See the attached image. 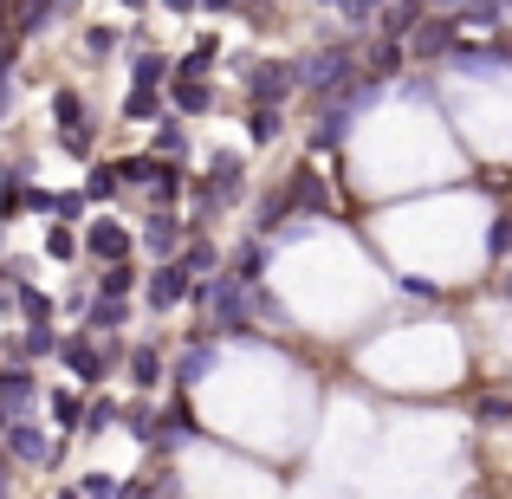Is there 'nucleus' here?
Listing matches in <instances>:
<instances>
[{
	"mask_svg": "<svg viewBox=\"0 0 512 499\" xmlns=\"http://www.w3.org/2000/svg\"><path fill=\"white\" fill-rule=\"evenodd\" d=\"M52 7H59V0H33V7H26V20H20V33H46V26H52Z\"/></svg>",
	"mask_w": 512,
	"mask_h": 499,
	"instance_id": "nucleus-41",
	"label": "nucleus"
},
{
	"mask_svg": "<svg viewBox=\"0 0 512 499\" xmlns=\"http://www.w3.org/2000/svg\"><path fill=\"white\" fill-rule=\"evenodd\" d=\"M78 124H85V98L72 85H59L52 91V130H78Z\"/></svg>",
	"mask_w": 512,
	"mask_h": 499,
	"instance_id": "nucleus-31",
	"label": "nucleus"
},
{
	"mask_svg": "<svg viewBox=\"0 0 512 499\" xmlns=\"http://www.w3.org/2000/svg\"><path fill=\"white\" fill-rule=\"evenodd\" d=\"M188 292H195V273H188L182 260H163V266H150V273H143V305H150L156 318L175 312Z\"/></svg>",
	"mask_w": 512,
	"mask_h": 499,
	"instance_id": "nucleus-7",
	"label": "nucleus"
},
{
	"mask_svg": "<svg viewBox=\"0 0 512 499\" xmlns=\"http://www.w3.org/2000/svg\"><path fill=\"white\" fill-rule=\"evenodd\" d=\"M0 402H7V422H33V409H39L33 363H0Z\"/></svg>",
	"mask_w": 512,
	"mask_h": 499,
	"instance_id": "nucleus-9",
	"label": "nucleus"
},
{
	"mask_svg": "<svg viewBox=\"0 0 512 499\" xmlns=\"http://www.w3.org/2000/svg\"><path fill=\"white\" fill-rule=\"evenodd\" d=\"M461 26H500V0H467Z\"/></svg>",
	"mask_w": 512,
	"mask_h": 499,
	"instance_id": "nucleus-40",
	"label": "nucleus"
},
{
	"mask_svg": "<svg viewBox=\"0 0 512 499\" xmlns=\"http://www.w3.org/2000/svg\"><path fill=\"white\" fill-rule=\"evenodd\" d=\"M124 117H130V124H156V117H163V91H137V85H130Z\"/></svg>",
	"mask_w": 512,
	"mask_h": 499,
	"instance_id": "nucleus-35",
	"label": "nucleus"
},
{
	"mask_svg": "<svg viewBox=\"0 0 512 499\" xmlns=\"http://www.w3.org/2000/svg\"><path fill=\"white\" fill-rule=\"evenodd\" d=\"M117 182L124 188H143L150 195V208H175L182 201V188H188V175H182V163H163V156H117Z\"/></svg>",
	"mask_w": 512,
	"mask_h": 499,
	"instance_id": "nucleus-2",
	"label": "nucleus"
},
{
	"mask_svg": "<svg viewBox=\"0 0 512 499\" xmlns=\"http://www.w3.org/2000/svg\"><path fill=\"white\" fill-rule=\"evenodd\" d=\"M124 195V182H117V163H91L85 175V201H117Z\"/></svg>",
	"mask_w": 512,
	"mask_h": 499,
	"instance_id": "nucleus-33",
	"label": "nucleus"
},
{
	"mask_svg": "<svg viewBox=\"0 0 512 499\" xmlns=\"http://www.w3.org/2000/svg\"><path fill=\"white\" fill-rule=\"evenodd\" d=\"M286 201H292V214H325V182H318V169H292Z\"/></svg>",
	"mask_w": 512,
	"mask_h": 499,
	"instance_id": "nucleus-21",
	"label": "nucleus"
},
{
	"mask_svg": "<svg viewBox=\"0 0 512 499\" xmlns=\"http://www.w3.org/2000/svg\"><path fill=\"white\" fill-rule=\"evenodd\" d=\"M214 363H221V350H214V337H195V344L182 350V357H175V396H188V389H201L214 376Z\"/></svg>",
	"mask_w": 512,
	"mask_h": 499,
	"instance_id": "nucleus-11",
	"label": "nucleus"
},
{
	"mask_svg": "<svg viewBox=\"0 0 512 499\" xmlns=\"http://www.w3.org/2000/svg\"><path fill=\"white\" fill-rule=\"evenodd\" d=\"M46 357H59V331L52 325H20L7 337V363H46Z\"/></svg>",
	"mask_w": 512,
	"mask_h": 499,
	"instance_id": "nucleus-12",
	"label": "nucleus"
},
{
	"mask_svg": "<svg viewBox=\"0 0 512 499\" xmlns=\"http://www.w3.org/2000/svg\"><path fill=\"white\" fill-rule=\"evenodd\" d=\"M163 7H169V13H195L201 0H163Z\"/></svg>",
	"mask_w": 512,
	"mask_h": 499,
	"instance_id": "nucleus-45",
	"label": "nucleus"
},
{
	"mask_svg": "<svg viewBox=\"0 0 512 499\" xmlns=\"http://www.w3.org/2000/svg\"><path fill=\"white\" fill-rule=\"evenodd\" d=\"M52 137H59V150H65V156H78V163H91V150H98V130H91V124H78V130H52Z\"/></svg>",
	"mask_w": 512,
	"mask_h": 499,
	"instance_id": "nucleus-36",
	"label": "nucleus"
},
{
	"mask_svg": "<svg viewBox=\"0 0 512 499\" xmlns=\"http://www.w3.org/2000/svg\"><path fill=\"white\" fill-rule=\"evenodd\" d=\"M150 156H163V163H182V156H188V124L175 111H163L150 124Z\"/></svg>",
	"mask_w": 512,
	"mask_h": 499,
	"instance_id": "nucleus-14",
	"label": "nucleus"
},
{
	"mask_svg": "<svg viewBox=\"0 0 512 499\" xmlns=\"http://www.w3.org/2000/svg\"><path fill=\"white\" fill-rule=\"evenodd\" d=\"M201 195H214L227 208V201H240V188H247V163H240V150H214L208 156V175H195Z\"/></svg>",
	"mask_w": 512,
	"mask_h": 499,
	"instance_id": "nucleus-8",
	"label": "nucleus"
},
{
	"mask_svg": "<svg viewBox=\"0 0 512 499\" xmlns=\"http://www.w3.org/2000/svg\"><path fill=\"white\" fill-rule=\"evenodd\" d=\"M85 253L98 266H117V260H137V234H130L124 221H117V214H98V221H85Z\"/></svg>",
	"mask_w": 512,
	"mask_h": 499,
	"instance_id": "nucleus-6",
	"label": "nucleus"
},
{
	"mask_svg": "<svg viewBox=\"0 0 512 499\" xmlns=\"http://www.w3.org/2000/svg\"><path fill=\"white\" fill-rule=\"evenodd\" d=\"M0 499H13V461H7V448H0Z\"/></svg>",
	"mask_w": 512,
	"mask_h": 499,
	"instance_id": "nucleus-44",
	"label": "nucleus"
},
{
	"mask_svg": "<svg viewBox=\"0 0 512 499\" xmlns=\"http://www.w3.org/2000/svg\"><path fill=\"white\" fill-rule=\"evenodd\" d=\"M13 312H20L26 325H52L59 305H52V292H39V286H13Z\"/></svg>",
	"mask_w": 512,
	"mask_h": 499,
	"instance_id": "nucleus-26",
	"label": "nucleus"
},
{
	"mask_svg": "<svg viewBox=\"0 0 512 499\" xmlns=\"http://www.w3.org/2000/svg\"><path fill=\"white\" fill-rule=\"evenodd\" d=\"M292 91H299V78H292V65H286V59H260V65H247V98H253V104H286Z\"/></svg>",
	"mask_w": 512,
	"mask_h": 499,
	"instance_id": "nucleus-10",
	"label": "nucleus"
},
{
	"mask_svg": "<svg viewBox=\"0 0 512 499\" xmlns=\"http://www.w3.org/2000/svg\"><path fill=\"white\" fill-rule=\"evenodd\" d=\"M428 7H448V13H461V7H467V0H428Z\"/></svg>",
	"mask_w": 512,
	"mask_h": 499,
	"instance_id": "nucleus-47",
	"label": "nucleus"
},
{
	"mask_svg": "<svg viewBox=\"0 0 512 499\" xmlns=\"http://www.w3.org/2000/svg\"><path fill=\"white\" fill-rule=\"evenodd\" d=\"M20 201H26V169H0V227L20 214Z\"/></svg>",
	"mask_w": 512,
	"mask_h": 499,
	"instance_id": "nucleus-34",
	"label": "nucleus"
},
{
	"mask_svg": "<svg viewBox=\"0 0 512 499\" xmlns=\"http://www.w3.org/2000/svg\"><path fill=\"white\" fill-rule=\"evenodd\" d=\"M130 78H137V91H163L169 78H175V59H163V52H137Z\"/></svg>",
	"mask_w": 512,
	"mask_h": 499,
	"instance_id": "nucleus-25",
	"label": "nucleus"
},
{
	"mask_svg": "<svg viewBox=\"0 0 512 499\" xmlns=\"http://www.w3.org/2000/svg\"><path fill=\"white\" fill-rule=\"evenodd\" d=\"M214 59H221V39H208V33H201L195 46H188L182 59H175V78H208V65H214Z\"/></svg>",
	"mask_w": 512,
	"mask_h": 499,
	"instance_id": "nucleus-27",
	"label": "nucleus"
},
{
	"mask_svg": "<svg viewBox=\"0 0 512 499\" xmlns=\"http://www.w3.org/2000/svg\"><path fill=\"white\" fill-rule=\"evenodd\" d=\"M46 415L59 435H78V422H85V396L78 389H46Z\"/></svg>",
	"mask_w": 512,
	"mask_h": 499,
	"instance_id": "nucleus-24",
	"label": "nucleus"
},
{
	"mask_svg": "<svg viewBox=\"0 0 512 499\" xmlns=\"http://www.w3.org/2000/svg\"><path fill=\"white\" fill-rule=\"evenodd\" d=\"M85 208H91V201H85V188H65V195H59V208H52V221H59V227H78V221H85Z\"/></svg>",
	"mask_w": 512,
	"mask_h": 499,
	"instance_id": "nucleus-38",
	"label": "nucleus"
},
{
	"mask_svg": "<svg viewBox=\"0 0 512 499\" xmlns=\"http://www.w3.org/2000/svg\"><path fill=\"white\" fill-rule=\"evenodd\" d=\"M201 7H208V13H227V7H234V0H201Z\"/></svg>",
	"mask_w": 512,
	"mask_h": 499,
	"instance_id": "nucleus-48",
	"label": "nucleus"
},
{
	"mask_svg": "<svg viewBox=\"0 0 512 499\" xmlns=\"http://www.w3.org/2000/svg\"><path fill=\"white\" fill-rule=\"evenodd\" d=\"M52 499H85V493H78V480H72V487H52Z\"/></svg>",
	"mask_w": 512,
	"mask_h": 499,
	"instance_id": "nucleus-46",
	"label": "nucleus"
},
{
	"mask_svg": "<svg viewBox=\"0 0 512 499\" xmlns=\"http://www.w3.org/2000/svg\"><path fill=\"white\" fill-rule=\"evenodd\" d=\"M292 78H299V91H312V98L325 104V98H338V91H350L363 78V59L350 46H318L292 65Z\"/></svg>",
	"mask_w": 512,
	"mask_h": 499,
	"instance_id": "nucleus-1",
	"label": "nucleus"
},
{
	"mask_svg": "<svg viewBox=\"0 0 512 499\" xmlns=\"http://www.w3.org/2000/svg\"><path fill=\"white\" fill-rule=\"evenodd\" d=\"M117 428H130V441H137V448H156V428H163V409H156V396H137L124 409V422Z\"/></svg>",
	"mask_w": 512,
	"mask_h": 499,
	"instance_id": "nucleus-18",
	"label": "nucleus"
},
{
	"mask_svg": "<svg viewBox=\"0 0 512 499\" xmlns=\"http://www.w3.org/2000/svg\"><path fill=\"white\" fill-rule=\"evenodd\" d=\"M454 26H461V20H422L409 33V52H415V59H448V52H454Z\"/></svg>",
	"mask_w": 512,
	"mask_h": 499,
	"instance_id": "nucleus-16",
	"label": "nucleus"
},
{
	"mask_svg": "<svg viewBox=\"0 0 512 499\" xmlns=\"http://www.w3.org/2000/svg\"><path fill=\"white\" fill-rule=\"evenodd\" d=\"M130 325V299H91L85 305V331L91 337H111V331H124Z\"/></svg>",
	"mask_w": 512,
	"mask_h": 499,
	"instance_id": "nucleus-23",
	"label": "nucleus"
},
{
	"mask_svg": "<svg viewBox=\"0 0 512 499\" xmlns=\"http://www.w3.org/2000/svg\"><path fill=\"white\" fill-rule=\"evenodd\" d=\"M188 247V221L175 208H150L143 214V227H137V253L150 266H163V260H175V253Z\"/></svg>",
	"mask_w": 512,
	"mask_h": 499,
	"instance_id": "nucleus-4",
	"label": "nucleus"
},
{
	"mask_svg": "<svg viewBox=\"0 0 512 499\" xmlns=\"http://www.w3.org/2000/svg\"><path fill=\"white\" fill-rule=\"evenodd\" d=\"M279 130H286L279 104H253V111H247V137L260 143V150H266V143H279Z\"/></svg>",
	"mask_w": 512,
	"mask_h": 499,
	"instance_id": "nucleus-30",
	"label": "nucleus"
},
{
	"mask_svg": "<svg viewBox=\"0 0 512 499\" xmlns=\"http://www.w3.org/2000/svg\"><path fill=\"white\" fill-rule=\"evenodd\" d=\"M448 65H454V72H467V78H493V72H506V52H493V46H454Z\"/></svg>",
	"mask_w": 512,
	"mask_h": 499,
	"instance_id": "nucleus-20",
	"label": "nucleus"
},
{
	"mask_svg": "<svg viewBox=\"0 0 512 499\" xmlns=\"http://www.w3.org/2000/svg\"><path fill=\"white\" fill-rule=\"evenodd\" d=\"M26 214H39V221H52V208H59V195L52 188H39V182H26V201H20Z\"/></svg>",
	"mask_w": 512,
	"mask_h": 499,
	"instance_id": "nucleus-39",
	"label": "nucleus"
},
{
	"mask_svg": "<svg viewBox=\"0 0 512 499\" xmlns=\"http://www.w3.org/2000/svg\"><path fill=\"white\" fill-rule=\"evenodd\" d=\"M124 7H143V0H124Z\"/></svg>",
	"mask_w": 512,
	"mask_h": 499,
	"instance_id": "nucleus-49",
	"label": "nucleus"
},
{
	"mask_svg": "<svg viewBox=\"0 0 512 499\" xmlns=\"http://www.w3.org/2000/svg\"><path fill=\"white\" fill-rule=\"evenodd\" d=\"M506 415H512L506 396H487V402H480V422H506Z\"/></svg>",
	"mask_w": 512,
	"mask_h": 499,
	"instance_id": "nucleus-43",
	"label": "nucleus"
},
{
	"mask_svg": "<svg viewBox=\"0 0 512 499\" xmlns=\"http://www.w3.org/2000/svg\"><path fill=\"white\" fill-rule=\"evenodd\" d=\"M266 260H273V240H260L253 234L247 247L234 253V279H247V286H260V273H266Z\"/></svg>",
	"mask_w": 512,
	"mask_h": 499,
	"instance_id": "nucleus-28",
	"label": "nucleus"
},
{
	"mask_svg": "<svg viewBox=\"0 0 512 499\" xmlns=\"http://www.w3.org/2000/svg\"><path fill=\"white\" fill-rule=\"evenodd\" d=\"M117 422H124V402H117V396H85V422H78V441H104Z\"/></svg>",
	"mask_w": 512,
	"mask_h": 499,
	"instance_id": "nucleus-17",
	"label": "nucleus"
},
{
	"mask_svg": "<svg viewBox=\"0 0 512 499\" xmlns=\"http://www.w3.org/2000/svg\"><path fill=\"white\" fill-rule=\"evenodd\" d=\"M169 104H175V117H208L214 111V85L208 78H169Z\"/></svg>",
	"mask_w": 512,
	"mask_h": 499,
	"instance_id": "nucleus-15",
	"label": "nucleus"
},
{
	"mask_svg": "<svg viewBox=\"0 0 512 499\" xmlns=\"http://www.w3.org/2000/svg\"><path fill=\"white\" fill-rule=\"evenodd\" d=\"M0 448L13 467H59L65 461V435H46L39 422H7L0 428Z\"/></svg>",
	"mask_w": 512,
	"mask_h": 499,
	"instance_id": "nucleus-3",
	"label": "nucleus"
},
{
	"mask_svg": "<svg viewBox=\"0 0 512 499\" xmlns=\"http://www.w3.org/2000/svg\"><path fill=\"white\" fill-rule=\"evenodd\" d=\"M78 493H85V499H124V480L98 467V474H85V480H78Z\"/></svg>",
	"mask_w": 512,
	"mask_h": 499,
	"instance_id": "nucleus-37",
	"label": "nucleus"
},
{
	"mask_svg": "<svg viewBox=\"0 0 512 499\" xmlns=\"http://www.w3.org/2000/svg\"><path fill=\"white\" fill-rule=\"evenodd\" d=\"M39 247H46V260H78V253H85V240H78V227H59V221H52Z\"/></svg>",
	"mask_w": 512,
	"mask_h": 499,
	"instance_id": "nucleus-32",
	"label": "nucleus"
},
{
	"mask_svg": "<svg viewBox=\"0 0 512 499\" xmlns=\"http://www.w3.org/2000/svg\"><path fill=\"white\" fill-rule=\"evenodd\" d=\"M124 370H130V383H137V396H156V389H163V344L143 337V344L124 357Z\"/></svg>",
	"mask_w": 512,
	"mask_h": 499,
	"instance_id": "nucleus-13",
	"label": "nucleus"
},
{
	"mask_svg": "<svg viewBox=\"0 0 512 499\" xmlns=\"http://www.w3.org/2000/svg\"><path fill=\"white\" fill-rule=\"evenodd\" d=\"M98 299H130V292H143V273H137V260H117V266H98Z\"/></svg>",
	"mask_w": 512,
	"mask_h": 499,
	"instance_id": "nucleus-19",
	"label": "nucleus"
},
{
	"mask_svg": "<svg viewBox=\"0 0 512 499\" xmlns=\"http://www.w3.org/2000/svg\"><path fill=\"white\" fill-rule=\"evenodd\" d=\"M175 260H182L188 266V273H195V279H214V273H221V247H214V240H188V247L182 253H175Z\"/></svg>",
	"mask_w": 512,
	"mask_h": 499,
	"instance_id": "nucleus-29",
	"label": "nucleus"
},
{
	"mask_svg": "<svg viewBox=\"0 0 512 499\" xmlns=\"http://www.w3.org/2000/svg\"><path fill=\"white\" fill-rule=\"evenodd\" d=\"M85 46H91V52H111V46H117V33H111V26H91Z\"/></svg>",
	"mask_w": 512,
	"mask_h": 499,
	"instance_id": "nucleus-42",
	"label": "nucleus"
},
{
	"mask_svg": "<svg viewBox=\"0 0 512 499\" xmlns=\"http://www.w3.org/2000/svg\"><path fill=\"white\" fill-rule=\"evenodd\" d=\"M376 26H383L389 39H409L415 26H422V0H383V7H376Z\"/></svg>",
	"mask_w": 512,
	"mask_h": 499,
	"instance_id": "nucleus-22",
	"label": "nucleus"
},
{
	"mask_svg": "<svg viewBox=\"0 0 512 499\" xmlns=\"http://www.w3.org/2000/svg\"><path fill=\"white\" fill-rule=\"evenodd\" d=\"M59 363L78 376V383H104V376H111V363H117V344L104 350L91 331H65L59 337Z\"/></svg>",
	"mask_w": 512,
	"mask_h": 499,
	"instance_id": "nucleus-5",
	"label": "nucleus"
}]
</instances>
